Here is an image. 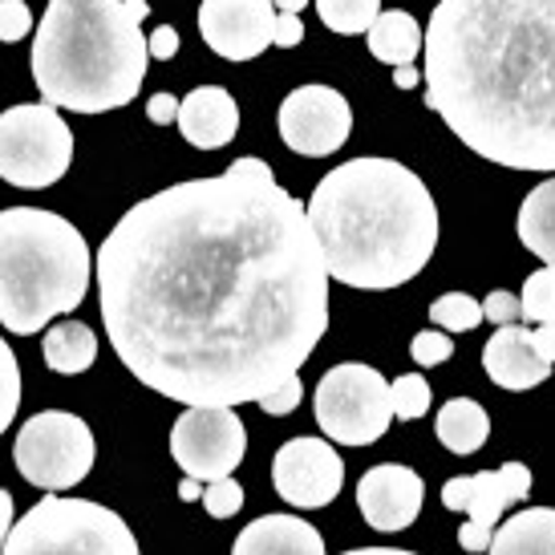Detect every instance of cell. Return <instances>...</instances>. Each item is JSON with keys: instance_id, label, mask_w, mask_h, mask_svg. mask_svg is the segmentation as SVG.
Wrapping results in <instances>:
<instances>
[{"instance_id": "23", "label": "cell", "mask_w": 555, "mask_h": 555, "mask_svg": "<svg viewBox=\"0 0 555 555\" xmlns=\"http://www.w3.org/2000/svg\"><path fill=\"white\" fill-rule=\"evenodd\" d=\"M519 240L547 268H555V175L535 186L519 207Z\"/></svg>"}, {"instance_id": "1", "label": "cell", "mask_w": 555, "mask_h": 555, "mask_svg": "<svg viewBox=\"0 0 555 555\" xmlns=\"http://www.w3.org/2000/svg\"><path fill=\"white\" fill-rule=\"evenodd\" d=\"M93 268L118 361L183 405L260 401L328 328L321 240L263 158L134 203Z\"/></svg>"}, {"instance_id": "31", "label": "cell", "mask_w": 555, "mask_h": 555, "mask_svg": "<svg viewBox=\"0 0 555 555\" xmlns=\"http://www.w3.org/2000/svg\"><path fill=\"white\" fill-rule=\"evenodd\" d=\"M25 33H33V13L25 0H0V41H21Z\"/></svg>"}, {"instance_id": "34", "label": "cell", "mask_w": 555, "mask_h": 555, "mask_svg": "<svg viewBox=\"0 0 555 555\" xmlns=\"http://www.w3.org/2000/svg\"><path fill=\"white\" fill-rule=\"evenodd\" d=\"M146 118L155 126H170V122H179V98L175 93H155V98H146Z\"/></svg>"}, {"instance_id": "22", "label": "cell", "mask_w": 555, "mask_h": 555, "mask_svg": "<svg viewBox=\"0 0 555 555\" xmlns=\"http://www.w3.org/2000/svg\"><path fill=\"white\" fill-rule=\"evenodd\" d=\"M41 357H46V365L53 373H65V377H74V373H86L93 365V357H98V337H93L90 324L81 321H65V324H53L41 340Z\"/></svg>"}, {"instance_id": "38", "label": "cell", "mask_w": 555, "mask_h": 555, "mask_svg": "<svg viewBox=\"0 0 555 555\" xmlns=\"http://www.w3.org/2000/svg\"><path fill=\"white\" fill-rule=\"evenodd\" d=\"M16 515H13V494L0 487V547H4V540H9V531H13Z\"/></svg>"}, {"instance_id": "4", "label": "cell", "mask_w": 555, "mask_h": 555, "mask_svg": "<svg viewBox=\"0 0 555 555\" xmlns=\"http://www.w3.org/2000/svg\"><path fill=\"white\" fill-rule=\"evenodd\" d=\"M146 13V0H49L29 57L49 106L74 114L130 106L151 62Z\"/></svg>"}, {"instance_id": "41", "label": "cell", "mask_w": 555, "mask_h": 555, "mask_svg": "<svg viewBox=\"0 0 555 555\" xmlns=\"http://www.w3.org/2000/svg\"><path fill=\"white\" fill-rule=\"evenodd\" d=\"M179 499H183V503H191V499H199V478L186 475L183 482H179Z\"/></svg>"}, {"instance_id": "27", "label": "cell", "mask_w": 555, "mask_h": 555, "mask_svg": "<svg viewBox=\"0 0 555 555\" xmlns=\"http://www.w3.org/2000/svg\"><path fill=\"white\" fill-rule=\"evenodd\" d=\"M389 398H393V417H401V422H414V417H422L426 410H430V382L422 377V373H405V377H398L393 386H389Z\"/></svg>"}, {"instance_id": "14", "label": "cell", "mask_w": 555, "mask_h": 555, "mask_svg": "<svg viewBox=\"0 0 555 555\" xmlns=\"http://www.w3.org/2000/svg\"><path fill=\"white\" fill-rule=\"evenodd\" d=\"M199 33L207 49L223 62H251L276 37V4L272 0H203Z\"/></svg>"}, {"instance_id": "8", "label": "cell", "mask_w": 555, "mask_h": 555, "mask_svg": "<svg viewBox=\"0 0 555 555\" xmlns=\"http://www.w3.org/2000/svg\"><path fill=\"white\" fill-rule=\"evenodd\" d=\"M312 414H317V426L328 434V442L370 447L393 422L389 382L373 365H361V361L333 365L317 386Z\"/></svg>"}, {"instance_id": "12", "label": "cell", "mask_w": 555, "mask_h": 555, "mask_svg": "<svg viewBox=\"0 0 555 555\" xmlns=\"http://www.w3.org/2000/svg\"><path fill=\"white\" fill-rule=\"evenodd\" d=\"M280 139L305 158H328L353 134V109L328 86H300L280 106Z\"/></svg>"}, {"instance_id": "26", "label": "cell", "mask_w": 555, "mask_h": 555, "mask_svg": "<svg viewBox=\"0 0 555 555\" xmlns=\"http://www.w3.org/2000/svg\"><path fill=\"white\" fill-rule=\"evenodd\" d=\"M519 305H524V321L555 324V268L543 263L540 272H531V276H527Z\"/></svg>"}, {"instance_id": "3", "label": "cell", "mask_w": 555, "mask_h": 555, "mask_svg": "<svg viewBox=\"0 0 555 555\" xmlns=\"http://www.w3.org/2000/svg\"><path fill=\"white\" fill-rule=\"evenodd\" d=\"M305 211L321 240L328 276L361 293L410 284L438 247L434 195L393 158H353L333 167L312 186Z\"/></svg>"}, {"instance_id": "16", "label": "cell", "mask_w": 555, "mask_h": 555, "mask_svg": "<svg viewBox=\"0 0 555 555\" xmlns=\"http://www.w3.org/2000/svg\"><path fill=\"white\" fill-rule=\"evenodd\" d=\"M482 370L491 373V382L499 389L524 393V389H535L552 377V361H543L535 337L527 328L499 324V333L482 345Z\"/></svg>"}, {"instance_id": "15", "label": "cell", "mask_w": 555, "mask_h": 555, "mask_svg": "<svg viewBox=\"0 0 555 555\" xmlns=\"http://www.w3.org/2000/svg\"><path fill=\"white\" fill-rule=\"evenodd\" d=\"M357 507L373 531H405L422 511V478L401 463H382L357 482Z\"/></svg>"}, {"instance_id": "6", "label": "cell", "mask_w": 555, "mask_h": 555, "mask_svg": "<svg viewBox=\"0 0 555 555\" xmlns=\"http://www.w3.org/2000/svg\"><path fill=\"white\" fill-rule=\"evenodd\" d=\"M0 555H139V540L118 511L49 491L16 519Z\"/></svg>"}, {"instance_id": "9", "label": "cell", "mask_w": 555, "mask_h": 555, "mask_svg": "<svg viewBox=\"0 0 555 555\" xmlns=\"http://www.w3.org/2000/svg\"><path fill=\"white\" fill-rule=\"evenodd\" d=\"M13 463L29 487L69 491L93 470V434L78 414L41 410L16 434Z\"/></svg>"}, {"instance_id": "37", "label": "cell", "mask_w": 555, "mask_h": 555, "mask_svg": "<svg viewBox=\"0 0 555 555\" xmlns=\"http://www.w3.org/2000/svg\"><path fill=\"white\" fill-rule=\"evenodd\" d=\"M531 337H535V349H540L543 361H552L555 365V324H540Z\"/></svg>"}, {"instance_id": "30", "label": "cell", "mask_w": 555, "mask_h": 555, "mask_svg": "<svg viewBox=\"0 0 555 555\" xmlns=\"http://www.w3.org/2000/svg\"><path fill=\"white\" fill-rule=\"evenodd\" d=\"M410 357H414L417 365H442L447 357H454V340H450V333H442V328H430V333H417L414 340H410Z\"/></svg>"}, {"instance_id": "7", "label": "cell", "mask_w": 555, "mask_h": 555, "mask_svg": "<svg viewBox=\"0 0 555 555\" xmlns=\"http://www.w3.org/2000/svg\"><path fill=\"white\" fill-rule=\"evenodd\" d=\"M74 163V134L57 106L29 102L0 114V179L21 191L53 186Z\"/></svg>"}, {"instance_id": "21", "label": "cell", "mask_w": 555, "mask_h": 555, "mask_svg": "<svg viewBox=\"0 0 555 555\" xmlns=\"http://www.w3.org/2000/svg\"><path fill=\"white\" fill-rule=\"evenodd\" d=\"M370 37V53L377 57V62L386 65H414L417 53H422V25H417L410 13H401V9H389V13H382L377 21H373V29L365 33Z\"/></svg>"}, {"instance_id": "2", "label": "cell", "mask_w": 555, "mask_h": 555, "mask_svg": "<svg viewBox=\"0 0 555 555\" xmlns=\"http://www.w3.org/2000/svg\"><path fill=\"white\" fill-rule=\"evenodd\" d=\"M426 106L478 158L555 175V0H438Z\"/></svg>"}, {"instance_id": "40", "label": "cell", "mask_w": 555, "mask_h": 555, "mask_svg": "<svg viewBox=\"0 0 555 555\" xmlns=\"http://www.w3.org/2000/svg\"><path fill=\"white\" fill-rule=\"evenodd\" d=\"M340 555H417V552H401V547H353V552Z\"/></svg>"}, {"instance_id": "5", "label": "cell", "mask_w": 555, "mask_h": 555, "mask_svg": "<svg viewBox=\"0 0 555 555\" xmlns=\"http://www.w3.org/2000/svg\"><path fill=\"white\" fill-rule=\"evenodd\" d=\"M90 244L57 211H0V324L33 337L53 317L74 312L90 293Z\"/></svg>"}, {"instance_id": "33", "label": "cell", "mask_w": 555, "mask_h": 555, "mask_svg": "<svg viewBox=\"0 0 555 555\" xmlns=\"http://www.w3.org/2000/svg\"><path fill=\"white\" fill-rule=\"evenodd\" d=\"M482 321L491 324H515L524 321V305H519V296L515 293H503V288H494L487 300H482Z\"/></svg>"}, {"instance_id": "32", "label": "cell", "mask_w": 555, "mask_h": 555, "mask_svg": "<svg viewBox=\"0 0 555 555\" xmlns=\"http://www.w3.org/2000/svg\"><path fill=\"white\" fill-rule=\"evenodd\" d=\"M300 398H305V382L300 377H293V382H284V386H276L272 393H263L256 405H260L263 414H272V417H284V414H293L296 405H300Z\"/></svg>"}, {"instance_id": "25", "label": "cell", "mask_w": 555, "mask_h": 555, "mask_svg": "<svg viewBox=\"0 0 555 555\" xmlns=\"http://www.w3.org/2000/svg\"><path fill=\"white\" fill-rule=\"evenodd\" d=\"M430 324H438L442 333H470L482 324V305L466 293H447L430 305Z\"/></svg>"}, {"instance_id": "10", "label": "cell", "mask_w": 555, "mask_h": 555, "mask_svg": "<svg viewBox=\"0 0 555 555\" xmlns=\"http://www.w3.org/2000/svg\"><path fill=\"white\" fill-rule=\"evenodd\" d=\"M247 430L235 405H186V414L170 430V454L183 475L199 482L228 478L244 463Z\"/></svg>"}, {"instance_id": "28", "label": "cell", "mask_w": 555, "mask_h": 555, "mask_svg": "<svg viewBox=\"0 0 555 555\" xmlns=\"http://www.w3.org/2000/svg\"><path fill=\"white\" fill-rule=\"evenodd\" d=\"M16 410H21V365H16V353L0 337V434L13 426Z\"/></svg>"}, {"instance_id": "35", "label": "cell", "mask_w": 555, "mask_h": 555, "mask_svg": "<svg viewBox=\"0 0 555 555\" xmlns=\"http://www.w3.org/2000/svg\"><path fill=\"white\" fill-rule=\"evenodd\" d=\"M300 41H305V25H300V13H276V37H272V46L296 49Z\"/></svg>"}, {"instance_id": "24", "label": "cell", "mask_w": 555, "mask_h": 555, "mask_svg": "<svg viewBox=\"0 0 555 555\" xmlns=\"http://www.w3.org/2000/svg\"><path fill=\"white\" fill-rule=\"evenodd\" d=\"M317 13L328 25V33L340 37H361L373 29V21L382 16V0H317Z\"/></svg>"}, {"instance_id": "19", "label": "cell", "mask_w": 555, "mask_h": 555, "mask_svg": "<svg viewBox=\"0 0 555 555\" xmlns=\"http://www.w3.org/2000/svg\"><path fill=\"white\" fill-rule=\"evenodd\" d=\"M487 555H555V507H531L503 519Z\"/></svg>"}, {"instance_id": "13", "label": "cell", "mask_w": 555, "mask_h": 555, "mask_svg": "<svg viewBox=\"0 0 555 555\" xmlns=\"http://www.w3.org/2000/svg\"><path fill=\"white\" fill-rule=\"evenodd\" d=\"M272 482L280 499L293 507H328L345 487V459L324 438H293L272 459Z\"/></svg>"}, {"instance_id": "11", "label": "cell", "mask_w": 555, "mask_h": 555, "mask_svg": "<svg viewBox=\"0 0 555 555\" xmlns=\"http://www.w3.org/2000/svg\"><path fill=\"white\" fill-rule=\"evenodd\" d=\"M531 491V470L524 463H503L499 470H478V475L450 478L442 487V507L447 511H466L470 519L459 531V543L466 552H482L491 547V531L503 519V511L511 503L527 499Z\"/></svg>"}, {"instance_id": "17", "label": "cell", "mask_w": 555, "mask_h": 555, "mask_svg": "<svg viewBox=\"0 0 555 555\" xmlns=\"http://www.w3.org/2000/svg\"><path fill=\"white\" fill-rule=\"evenodd\" d=\"M179 130L191 146L219 151L240 134V106L223 86H199L179 98Z\"/></svg>"}, {"instance_id": "42", "label": "cell", "mask_w": 555, "mask_h": 555, "mask_svg": "<svg viewBox=\"0 0 555 555\" xmlns=\"http://www.w3.org/2000/svg\"><path fill=\"white\" fill-rule=\"evenodd\" d=\"M272 4H276V13H300L309 0H272Z\"/></svg>"}, {"instance_id": "20", "label": "cell", "mask_w": 555, "mask_h": 555, "mask_svg": "<svg viewBox=\"0 0 555 555\" xmlns=\"http://www.w3.org/2000/svg\"><path fill=\"white\" fill-rule=\"evenodd\" d=\"M434 430H438V442H442L450 454L466 459V454H475V450L487 442L491 417H487V410H482L475 398H450L447 405L438 410Z\"/></svg>"}, {"instance_id": "18", "label": "cell", "mask_w": 555, "mask_h": 555, "mask_svg": "<svg viewBox=\"0 0 555 555\" xmlns=\"http://www.w3.org/2000/svg\"><path fill=\"white\" fill-rule=\"evenodd\" d=\"M232 555H324V540L296 515H260L240 531Z\"/></svg>"}, {"instance_id": "36", "label": "cell", "mask_w": 555, "mask_h": 555, "mask_svg": "<svg viewBox=\"0 0 555 555\" xmlns=\"http://www.w3.org/2000/svg\"><path fill=\"white\" fill-rule=\"evenodd\" d=\"M146 46H151V57H155V62H170V57L179 53V33L170 29V25H158V29L146 37Z\"/></svg>"}, {"instance_id": "39", "label": "cell", "mask_w": 555, "mask_h": 555, "mask_svg": "<svg viewBox=\"0 0 555 555\" xmlns=\"http://www.w3.org/2000/svg\"><path fill=\"white\" fill-rule=\"evenodd\" d=\"M393 81H398V90H414L417 81H422V69H417V65H398V69H393Z\"/></svg>"}, {"instance_id": "29", "label": "cell", "mask_w": 555, "mask_h": 555, "mask_svg": "<svg viewBox=\"0 0 555 555\" xmlns=\"http://www.w3.org/2000/svg\"><path fill=\"white\" fill-rule=\"evenodd\" d=\"M203 507H207L211 519H232V515H240V507H244V487H240L232 475L216 478V482L203 487Z\"/></svg>"}]
</instances>
